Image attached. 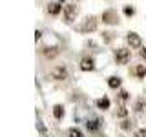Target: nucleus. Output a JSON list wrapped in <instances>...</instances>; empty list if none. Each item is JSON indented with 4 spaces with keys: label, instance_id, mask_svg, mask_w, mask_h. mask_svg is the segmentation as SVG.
<instances>
[{
    "label": "nucleus",
    "instance_id": "8",
    "mask_svg": "<svg viewBox=\"0 0 146 137\" xmlns=\"http://www.w3.org/2000/svg\"><path fill=\"white\" fill-rule=\"evenodd\" d=\"M60 55V48L58 46H48V48L42 49V57L44 59H55Z\"/></svg>",
    "mask_w": 146,
    "mask_h": 137
},
{
    "label": "nucleus",
    "instance_id": "14",
    "mask_svg": "<svg viewBox=\"0 0 146 137\" xmlns=\"http://www.w3.org/2000/svg\"><path fill=\"white\" fill-rule=\"evenodd\" d=\"M53 115H55V119H62L64 117V106L57 104V106L53 108Z\"/></svg>",
    "mask_w": 146,
    "mask_h": 137
},
{
    "label": "nucleus",
    "instance_id": "23",
    "mask_svg": "<svg viewBox=\"0 0 146 137\" xmlns=\"http://www.w3.org/2000/svg\"><path fill=\"white\" fill-rule=\"evenodd\" d=\"M40 37H42V31H36V35H35V39H36V40H40Z\"/></svg>",
    "mask_w": 146,
    "mask_h": 137
},
{
    "label": "nucleus",
    "instance_id": "17",
    "mask_svg": "<svg viewBox=\"0 0 146 137\" xmlns=\"http://www.w3.org/2000/svg\"><path fill=\"white\" fill-rule=\"evenodd\" d=\"M124 15L126 17H133L135 15V9L131 7V6H124Z\"/></svg>",
    "mask_w": 146,
    "mask_h": 137
},
{
    "label": "nucleus",
    "instance_id": "20",
    "mask_svg": "<svg viewBox=\"0 0 146 137\" xmlns=\"http://www.w3.org/2000/svg\"><path fill=\"white\" fill-rule=\"evenodd\" d=\"M128 97H130V95H128V91L122 90V91H121V99H122V100H128Z\"/></svg>",
    "mask_w": 146,
    "mask_h": 137
},
{
    "label": "nucleus",
    "instance_id": "7",
    "mask_svg": "<svg viewBox=\"0 0 146 137\" xmlns=\"http://www.w3.org/2000/svg\"><path fill=\"white\" fill-rule=\"evenodd\" d=\"M95 29H97V18H95V17L86 18L84 24L79 27V31H82V33H86V31H95Z\"/></svg>",
    "mask_w": 146,
    "mask_h": 137
},
{
    "label": "nucleus",
    "instance_id": "10",
    "mask_svg": "<svg viewBox=\"0 0 146 137\" xmlns=\"http://www.w3.org/2000/svg\"><path fill=\"white\" fill-rule=\"evenodd\" d=\"M131 75H133L135 79H144V77H146V66H143V64L133 66V68H131Z\"/></svg>",
    "mask_w": 146,
    "mask_h": 137
},
{
    "label": "nucleus",
    "instance_id": "9",
    "mask_svg": "<svg viewBox=\"0 0 146 137\" xmlns=\"http://www.w3.org/2000/svg\"><path fill=\"white\" fill-rule=\"evenodd\" d=\"M80 70L82 71H93L95 70V61L91 57H82L80 59Z\"/></svg>",
    "mask_w": 146,
    "mask_h": 137
},
{
    "label": "nucleus",
    "instance_id": "3",
    "mask_svg": "<svg viewBox=\"0 0 146 137\" xmlns=\"http://www.w3.org/2000/svg\"><path fill=\"white\" fill-rule=\"evenodd\" d=\"M77 13H79V6H77V4H66V6H64V18H66V22L75 20Z\"/></svg>",
    "mask_w": 146,
    "mask_h": 137
},
{
    "label": "nucleus",
    "instance_id": "13",
    "mask_svg": "<svg viewBox=\"0 0 146 137\" xmlns=\"http://www.w3.org/2000/svg\"><path fill=\"white\" fill-rule=\"evenodd\" d=\"M86 128H88V132H97L99 130V121L97 119H91V121L86 122Z\"/></svg>",
    "mask_w": 146,
    "mask_h": 137
},
{
    "label": "nucleus",
    "instance_id": "11",
    "mask_svg": "<svg viewBox=\"0 0 146 137\" xmlns=\"http://www.w3.org/2000/svg\"><path fill=\"white\" fill-rule=\"evenodd\" d=\"M108 86L113 88V90L121 88V79H119V77H108Z\"/></svg>",
    "mask_w": 146,
    "mask_h": 137
},
{
    "label": "nucleus",
    "instance_id": "19",
    "mask_svg": "<svg viewBox=\"0 0 146 137\" xmlns=\"http://www.w3.org/2000/svg\"><path fill=\"white\" fill-rule=\"evenodd\" d=\"M117 115H119V117H126V115H128V110H126V108H121V110L117 112Z\"/></svg>",
    "mask_w": 146,
    "mask_h": 137
},
{
    "label": "nucleus",
    "instance_id": "4",
    "mask_svg": "<svg viewBox=\"0 0 146 137\" xmlns=\"http://www.w3.org/2000/svg\"><path fill=\"white\" fill-rule=\"evenodd\" d=\"M130 49L128 48H119L115 49V62L117 64H128L130 62Z\"/></svg>",
    "mask_w": 146,
    "mask_h": 137
},
{
    "label": "nucleus",
    "instance_id": "16",
    "mask_svg": "<svg viewBox=\"0 0 146 137\" xmlns=\"http://www.w3.org/2000/svg\"><path fill=\"white\" fill-rule=\"evenodd\" d=\"M68 137H84V134H82L79 128H70L68 130Z\"/></svg>",
    "mask_w": 146,
    "mask_h": 137
},
{
    "label": "nucleus",
    "instance_id": "6",
    "mask_svg": "<svg viewBox=\"0 0 146 137\" xmlns=\"http://www.w3.org/2000/svg\"><path fill=\"white\" fill-rule=\"evenodd\" d=\"M62 0H58V2H49L48 6H46V11H48V15L51 17H58V13L62 11Z\"/></svg>",
    "mask_w": 146,
    "mask_h": 137
},
{
    "label": "nucleus",
    "instance_id": "1",
    "mask_svg": "<svg viewBox=\"0 0 146 137\" xmlns=\"http://www.w3.org/2000/svg\"><path fill=\"white\" fill-rule=\"evenodd\" d=\"M100 20H102V24L117 26L119 24V15H117L115 9H106V11H102V15H100Z\"/></svg>",
    "mask_w": 146,
    "mask_h": 137
},
{
    "label": "nucleus",
    "instance_id": "21",
    "mask_svg": "<svg viewBox=\"0 0 146 137\" xmlns=\"http://www.w3.org/2000/svg\"><path fill=\"white\" fill-rule=\"evenodd\" d=\"M124 130H128V128H131V124H130V121H122V124H121Z\"/></svg>",
    "mask_w": 146,
    "mask_h": 137
},
{
    "label": "nucleus",
    "instance_id": "22",
    "mask_svg": "<svg viewBox=\"0 0 146 137\" xmlns=\"http://www.w3.org/2000/svg\"><path fill=\"white\" fill-rule=\"evenodd\" d=\"M141 57H143V59H146V48H143V49H141Z\"/></svg>",
    "mask_w": 146,
    "mask_h": 137
},
{
    "label": "nucleus",
    "instance_id": "18",
    "mask_svg": "<svg viewBox=\"0 0 146 137\" xmlns=\"http://www.w3.org/2000/svg\"><path fill=\"white\" fill-rule=\"evenodd\" d=\"M135 137H146V130H144V128L137 130V132H135Z\"/></svg>",
    "mask_w": 146,
    "mask_h": 137
},
{
    "label": "nucleus",
    "instance_id": "2",
    "mask_svg": "<svg viewBox=\"0 0 146 137\" xmlns=\"http://www.w3.org/2000/svg\"><path fill=\"white\" fill-rule=\"evenodd\" d=\"M49 77L55 80H66L68 77H70V73H68V68L60 64V66H55L51 71H49Z\"/></svg>",
    "mask_w": 146,
    "mask_h": 137
},
{
    "label": "nucleus",
    "instance_id": "5",
    "mask_svg": "<svg viewBox=\"0 0 146 137\" xmlns=\"http://www.w3.org/2000/svg\"><path fill=\"white\" fill-rule=\"evenodd\" d=\"M126 42L131 46V49H139L143 48V39H141L137 33H133V31H130V33L126 35Z\"/></svg>",
    "mask_w": 146,
    "mask_h": 137
},
{
    "label": "nucleus",
    "instance_id": "15",
    "mask_svg": "<svg viewBox=\"0 0 146 137\" xmlns=\"http://www.w3.org/2000/svg\"><path fill=\"white\" fill-rule=\"evenodd\" d=\"M144 108H146L144 99H139V100L135 102V112H137V113H143V112H144Z\"/></svg>",
    "mask_w": 146,
    "mask_h": 137
},
{
    "label": "nucleus",
    "instance_id": "12",
    "mask_svg": "<svg viewBox=\"0 0 146 137\" xmlns=\"http://www.w3.org/2000/svg\"><path fill=\"white\" fill-rule=\"evenodd\" d=\"M97 108H100V110H108V108H110V99H108V97H100V99H97Z\"/></svg>",
    "mask_w": 146,
    "mask_h": 137
}]
</instances>
